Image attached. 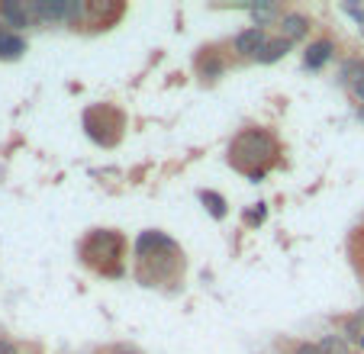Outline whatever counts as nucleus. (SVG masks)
Listing matches in <instances>:
<instances>
[{
    "label": "nucleus",
    "mask_w": 364,
    "mask_h": 354,
    "mask_svg": "<svg viewBox=\"0 0 364 354\" xmlns=\"http://www.w3.org/2000/svg\"><path fill=\"white\" fill-rule=\"evenodd\" d=\"M296 354H319V345H300Z\"/></svg>",
    "instance_id": "11"
},
{
    "label": "nucleus",
    "mask_w": 364,
    "mask_h": 354,
    "mask_svg": "<svg viewBox=\"0 0 364 354\" xmlns=\"http://www.w3.org/2000/svg\"><path fill=\"white\" fill-rule=\"evenodd\" d=\"M319 354H351V351H348V345H345V338L329 335V338L319 341Z\"/></svg>",
    "instance_id": "8"
},
{
    "label": "nucleus",
    "mask_w": 364,
    "mask_h": 354,
    "mask_svg": "<svg viewBox=\"0 0 364 354\" xmlns=\"http://www.w3.org/2000/svg\"><path fill=\"white\" fill-rule=\"evenodd\" d=\"M113 354H136V351H126V348H123V351H113Z\"/></svg>",
    "instance_id": "14"
},
{
    "label": "nucleus",
    "mask_w": 364,
    "mask_h": 354,
    "mask_svg": "<svg viewBox=\"0 0 364 354\" xmlns=\"http://www.w3.org/2000/svg\"><path fill=\"white\" fill-rule=\"evenodd\" d=\"M287 48H290V42L281 36V39L264 42V48L255 55V58H258V62H264V65H271V62H277V58H284V55H287Z\"/></svg>",
    "instance_id": "5"
},
{
    "label": "nucleus",
    "mask_w": 364,
    "mask_h": 354,
    "mask_svg": "<svg viewBox=\"0 0 364 354\" xmlns=\"http://www.w3.org/2000/svg\"><path fill=\"white\" fill-rule=\"evenodd\" d=\"M332 52H336V42L332 39L313 42V45L306 48V68H323V65L332 58Z\"/></svg>",
    "instance_id": "3"
},
{
    "label": "nucleus",
    "mask_w": 364,
    "mask_h": 354,
    "mask_svg": "<svg viewBox=\"0 0 364 354\" xmlns=\"http://www.w3.org/2000/svg\"><path fill=\"white\" fill-rule=\"evenodd\" d=\"M0 14H4V20L10 23V26H26L29 23V14H26V7H20V4H4V7H0Z\"/></svg>",
    "instance_id": "6"
},
{
    "label": "nucleus",
    "mask_w": 364,
    "mask_h": 354,
    "mask_svg": "<svg viewBox=\"0 0 364 354\" xmlns=\"http://www.w3.org/2000/svg\"><path fill=\"white\" fill-rule=\"evenodd\" d=\"M0 354H16V348L10 341H0Z\"/></svg>",
    "instance_id": "13"
},
{
    "label": "nucleus",
    "mask_w": 364,
    "mask_h": 354,
    "mask_svg": "<svg viewBox=\"0 0 364 354\" xmlns=\"http://www.w3.org/2000/svg\"><path fill=\"white\" fill-rule=\"evenodd\" d=\"M232 155L242 168H245L248 161H271V158L277 155V142L264 129H248L235 139Z\"/></svg>",
    "instance_id": "1"
},
{
    "label": "nucleus",
    "mask_w": 364,
    "mask_h": 354,
    "mask_svg": "<svg viewBox=\"0 0 364 354\" xmlns=\"http://www.w3.org/2000/svg\"><path fill=\"white\" fill-rule=\"evenodd\" d=\"M345 14H348V16H355V20H358V26H364V10L351 7V4H345Z\"/></svg>",
    "instance_id": "10"
},
{
    "label": "nucleus",
    "mask_w": 364,
    "mask_h": 354,
    "mask_svg": "<svg viewBox=\"0 0 364 354\" xmlns=\"http://www.w3.org/2000/svg\"><path fill=\"white\" fill-rule=\"evenodd\" d=\"M203 197V203H210V210H213V216H226V203H223V197L220 193H210V191H203L200 193Z\"/></svg>",
    "instance_id": "9"
},
{
    "label": "nucleus",
    "mask_w": 364,
    "mask_h": 354,
    "mask_svg": "<svg viewBox=\"0 0 364 354\" xmlns=\"http://www.w3.org/2000/svg\"><path fill=\"white\" fill-rule=\"evenodd\" d=\"M351 90H355V97L364 103V77H361V81H358V84H351Z\"/></svg>",
    "instance_id": "12"
},
{
    "label": "nucleus",
    "mask_w": 364,
    "mask_h": 354,
    "mask_svg": "<svg viewBox=\"0 0 364 354\" xmlns=\"http://www.w3.org/2000/svg\"><path fill=\"white\" fill-rule=\"evenodd\" d=\"M23 39L20 36H14V33H0V55H4V58H16V55L23 52Z\"/></svg>",
    "instance_id": "7"
},
{
    "label": "nucleus",
    "mask_w": 364,
    "mask_h": 354,
    "mask_svg": "<svg viewBox=\"0 0 364 354\" xmlns=\"http://www.w3.org/2000/svg\"><path fill=\"white\" fill-rule=\"evenodd\" d=\"M306 29H309V20H306V16H300V14H284L281 33H284V39H287V42L303 39V36H306Z\"/></svg>",
    "instance_id": "4"
},
{
    "label": "nucleus",
    "mask_w": 364,
    "mask_h": 354,
    "mask_svg": "<svg viewBox=\"0 0 364 354\" xmlns=\"http://www.w3.org/2000/svg\"><path fill=\"white\" fill-rule=\"evenodd\" d=\"M358 319H361V322H364V309H361V313H358Z\"/></svg>",
    "instance_id": "15"
},
{
    "label": "nucleus",
    "mask_w": 364,
    "mask_h": 354,
    "mask_svg": "<svg viewBox=\"0 0 364 354\" xmlns=\"http://www.w3.org/2000/svg\"><path fill=\"white\" fill-rule=\"evenodd\" d=\"M264 42H268L264 29L262 26H252V29H245V33L235 36V52H239V55H258L264 48Z\"/></svg>",
    "instance_id": "2"
}]
</instances>
